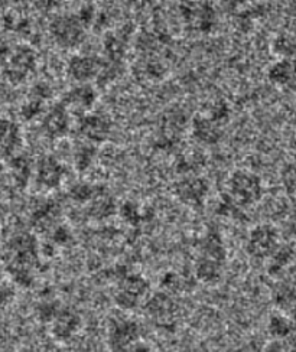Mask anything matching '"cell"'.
Wrapping results in <instances>:
<instances>
[{"label":"cell","instance_id":"obj_6","mask_svg":"<svg viewBox=\"0 0 296 352\" xmlns=\"http://www.w3.org/2000/svg\"><path fill=\"white\" fill-rule=\"evenodd\" d=\"M35 51L28 45H21L9 55V61L6 64V77L13 82H21L35 68Z\"/></svg>","mask_w":296,"mask_h":352},{"label":"cell","instance_id":"obj_12","mask_svg":"<svg viewBox=\"0 0 296 352\" xmlns=\"http://www.w3.org/2000/svg\"><path fill=\"white\" fill-rule=\"evenodd\" d=\"M64 168L52 156H45L39 160L36 168V178L45 188H56L63 181Z\"/></svg>","mask_w":296,"mask_h":352},{"label":"cell","instance_id":"obj_4","mask_svg":"<svg viewBox=\"0 0 296 352\" xmlns=\"http://www.w3.org/2000/svg\"><path fill=\"white\" fill-rule=\"evenodd\" d=\"M149 285L140 276L135 274H125L122 277V282L117 287L114 295V300L118 307L125 311L135 309L140 303V300L146 296Z\"/></svg>","mask_w":296,"mask_h":352},{"label":"cell","instance_id":"obj_1","mask_svg":"<svg viewBox=\"0 0 296 352\" xmlns=\"http://www.w3.org/2000/svg\"><path fill=\"white\" fill-rule=\"evenodd\" d=\"M230 199L239 205H250L260 199L263 188L257 175L249 170H237L229 179Z\"/></svg>","mask_w":296,"mask_h":352},{"label":"cell","instance_id":"obj_9","mask_svg":"<svg viewBox=\"0 0 296 352\" xmlns=\"http://www.w3.org/2000/svg\"><path fill=\"white\" fill-rule=\"evenodd\" d=\"M209 192V185L197 176H189L176 185V195L182 202L189 205H198Z\"/></svg>","mask_w":296,"mask_h":352},{"label":"cell","instance_id":"obj_20","mask_svg":"<svg viewBox=\"0 0 296 352\" xmlns=\"http://www.w3.org/2000/svg\"><path fill=\"white\" fill-rule=\"evenodd\" d=\"M202 256L210 257L214 260H218L223 263L226 258V248L218 239V236H214V234H210L207 236L202 241Z\"/></svg>","mask_w":296,"mask_h":352},{"label":"cell","instance_id":"obj_14","mask_svg":"<svg viewBox=\"0 0 296 352\" xmlns=\"http://www.w3.org/2000/svg\"><path fill=\"white\" fill-rule=\"evenodd\" d=\"M42 126L45 133L50 138H61L64 136L68 131V114H67V109L63 104H58L55 107H52L47 116L43 117L42 120Z\"/></svg>","mask_w":296,"mask_h":352},{"label":"cell","instance_id":"obj_23","mask_svg":"<svg viewBox=\"0 0 296 352\" xmlns=\"http://www.w3.org/2000/svg\"><path fill=\"white\" fill-rule=\"evenodd\" d=\"M12 170L18 184H26L29 173H31V165H29L28 159L23 156H14L12 159Z\"/></svg>","mask_w":296,"mask_h":352},{"label":"cell","instance_id":"obj_27","mask_svg":"<svg viewBox=\"0 0 296 352\" xmlns=\"http://www.w3.org/2000/svg\"><path fill=\"white\" fill-rule=\"evenodd\" d=\"M59 311H61V307H59L56 303H52V302L42 303L38 307V316L42 322H48V324H51Z\"/></svg>","mask_w":296,"mask_h":352},{"label":"cell","instance_id":"obj_2","mask_svg":"<svg viewBox=\"0 0 296 352\" xmlns=\"http://www.w3.org/2000/svg\"><path fill=\"white\" fill-rule=\"evenodd\" d=\"M52 38L63 48H74L80 45L85 36V26L80 22L77 14H61L52 19L50 25Z\"/></svg>","mask_w":296,"mask_h":352},{"label":"cell","instance_id":"obj_17","mask_svg":"<svg viewBox=\"0 0 296 352\" xmlns=\"http://www.w3.org/2000/svg\"><path fill=\"white\" fill-rule=\"evenodd\" d=\"M221 261L201 256L197 263H195V276L198 280L204 283H214L218 280L221 276V270H223V266H221Z\"/></svg>","mask_w":296,"mask_h":352},{"label":"cell","instance_id":"obj_24","mask_svg":"<svg viewBox=\"0 0 296 352\" xmlns=\"http://www.w3.org/2000/svg\"><path fill=\"white\" fill-rule=\"evenodd\" d=\"M273 50L276 54L285 56V60L286 58H290L295 52L293 39L286 35H279L273 42Z\"/></svg>","mask_w":296,"mask_h":352},{"label":"cell","instance_id":"obj_22","mask_svg":"<svg viewBox=\"0 0 296 352\" xmlns=\"http://www.w3.org/2000/svg\"><path fill=\"white\" fill-rule=\"evenodd\" d=\"M293 257V250L290 247L280 248V250H276L272 254V263H271V273L276 274L279 272H282L284 267H286L288 264L292 261Z\"/></svg>","mask_w":296,"mask_h":352},{"label":"cell","instance_id":"obj_7","mask_svg":"<svg viewBox=\"0 0 296 352\" xmlns=\"http://www.w3.org/2000/svg\"><path fill=\"white\" fill-rule=\"evenodd\" d=\"M80 316L70 309H61L51 322V333L56 341L67 342L78 332Z\"/></svg>","mask_w":296,"mask_h":352},{"label":"cell","instance_id":"obj_33","mask_svg":"<svg viewBox=\"0 0 296 352\" xmlns=\"http://www.w3.org/2000/svg\"><path fill=\"white\" fill-rule=\"evenodd\" d=\"M70 231L65 227H58L52 234V239L56 244H65L70 240Z\"/></svg>","mask_w":296,"mask_h":352},{"label":"cell","instance_id":"obj_15","mask_svg":"<svg viewBox=\"0 0 296 352\" xmlns=\"http://www.w3.org/2000/svg\"><path fill=\"white\" fill-rule=\"evenodd\" d=\"M96 101V91L92 85H78L74 87L64 96L63 106H71L74 109H90Z\"/></svg>","mask_w":296,"mask_h":352},{"label":"cell","instance_id":"obj_29","mask_svg":"<svg viewBox=\"0 0 296 352\" xmlns=\"http://www.w3.org/2000/svg\"><path fill=\"white\" fill-rule=\"evenodd\" d=\"M122 217L130 224H138L140 221V212L135 204L126 202L122 207Z\"/></svg>","mask_w":296,"mask_h":352},{"label":"cell","instance_id":"obj_5","mask_svg":"<svg viewBox=\"0 0 296 352\" xmlns=\"http://www.w3.org/2000/svg\"><path fill=\"white\" fill-rule=\"evenodd\" d=\"M277 243L279 234L276 228L269 224H260L250 231L247 250L251 256L264 258L277 250Z\"/></svg>","mask_w":296,"mask_h":352},{"label":"cell","instance_id":"obj_30","mask_svg":"<svg viewBox=\"0 0 296 352\" xmlns=\"http://www.w3.org/2000/svg\"><path fill=\"white\" fill-rule=\"evenodd\" d=\"M263 352H295V346L288 340H272Z\"/></svg>","mask_w":296,"mask_h":352},{"label":"cell","instance_id":"obj_3","mask_svg":"<svg viewBox=\"0 0 296 352\" xmlns=\"http://www.w3.org/2000/svg\"><path fill=\"white\" fill-rule=\"evenodd\" d=\"M140 328L135 320L118 319L110 325L107 345L112 352H129L139 342Z\"/></svg>","mask_w":296,"mask_h":352},{"label":"cell","instance_id":"obj_32","mask_svg":"<svg viewBox=\"0 0 296 352\" xmlns=\"http://www.w3.org/2000/svg\"><path fill=\"white\" fill-rule=\"evenodd\" d=\"M77 18L80 19V22H81L84 26H87L88 23H90V22L93 21V18H94V9H93V6H92V5L83 6V8L80 9L78 14H77Z\"/></svg>","mask_w":296,"mask_h":352},{"label":"cell","instance_id":"obj_25","mask_svg":"<svg viewBox=\"0 0 296 352\" xmlns=\"http://www.w3.org/2000/svg\"><path fill=\"white\" fill-rule=\"evenodd\" d=\"M70 194H71V198L76 199L77 202H87L93 199V197L97 194V190L88 184H80L74 186Z\"/></svg>","mask_w":296,"mask_h":352},{"label":"cell","instance_id":"obj_35","mask_svg":"<svg viewBox=\"0 0 296 352\" xmlns=\"http://www.w3.org/2000/svg\"><path fill=\"white\" fill-rule=\"evenodd\" d=\"M129 352H152L151 351V348L149 346H147V345H145V344H142L140 341L135 345V346H133Z\"/></svg>","mask_w":296,"mask_h":352},{"label":"cell","instance_id":"obj_16","mask_svg":"<svg viewBox=\"0 0 296 352\" xmlns=\"http://www.w3.org/2000/svg\"><path fill=\"white\" fill-rule=\"evenodd\" d=\"M192 129H194V136L207 144L215 143L221 136L220 124L213 122L210 117H195Z\"/></svg>","mask_w":296,"mask_h":352},{"label":"cell","instance_id":"obj_10","mask_svg":"<svg viewBox=\"0 0 296 352\" xmlns=\"http://www.w3.org/2000/svg\"><path fill=\"white\" fill-rule=\"evenodd\" d=\"M22 144L19 126L12 120H0V157H12Z\"/></svg>","mask_w":296,"mask_h":352},{"label":"cell","instance_id":"obj_11","mask_svg":"<svg viewBox=\"0 0 296 352\" xmlns=\"http://www.w3.org/2000/svg\"><path fill=\"white\" fill-rule=\"evenodd\" d=\"M81 133L92 142H103L110 135L112 123L106 116L90 114L85 116L80 124Z\"/></svg>","mask_w":296,"mask_h":352},{"label":"cell","instance_id":"obj_28","mask_svg":"<svg viewBox=\"0 0 296 352\" xmlns=\"http://www.w3.org/2000/svg\"><path fill=\"white\" fill-rule=\"evenodd\" d=\"M41 111H42V100H38V98L25 102L22 110H21L23 119H26V120L34 119V117L38 116Z\"/></svg>","mask_w":296,"mask_h":352},{"label":"cell","instance_id":"obj_26","mask_svg":"<svg viewBox=\"0 0 296 352\" xmlns=\"http://www.w3.org/2000/svg\"><path fill=\"white\" fill-rule=\"evenodd\" d=\"M93 157H94V148H92V146L88 144L81 146L76 153V166L80 170H84L85 168L90 166Z\"/></svg>","mask_w":296,"mask_h":352},{"label":"cell","instance_id":"obj_19","mask_svg":"<svg viewBox=\"0 0 296 352\" xmlns=\"http://www.w3.org/2000/svg\"><path fill=\"white\" fill-rule=\"evenodd\" d=\"M269 80L279 85H286L293 80V64L290 60H280L269 69Z\"/></svg>","mask_w":296,"mask_h":352},{"label":"cell","instance_id":"obj_34","mask_svg":"<svg viewBox=\"0 0 296 352\" xmlns=\"http://www.w3.org/2000/svg\"><path fill=\"white\" fill-rule=\"evenodd\" d=\"M9 45L5 42L0 39V61H5L9 58Z\"/></svg>","mask_w":296,"mask_h":352},{"label":"cell","instance_id":"obj_8","mask_svg":"<svg viewBox=\"0 0 296 352\" xmlns=\"http://www.w3.org/2000/svg\"><path fill=\"white\" fill-rule=\"evenodd\" d=\"M101 71V63L96 56L90 55H76L68 63L70 76L81 82H85L97 77Z\"/></svg>","mask_w":296,"mask_h":352},{"label":"cell","instance_id":"obj_31","mask_svg":"<svg viewBox=\"0 0 296 352\" xmlns=\"http://www.w3.org/2000/svg\"><path fill=\"white\" fill-rule=\"evenodd\" d=\"M293 299H295V292H293L292 286H284L282 289L277 292V295H276L277 305L282 306L284 309H285V307H288V305L289 306L293 305Z\"/></svg>","mask_w":296,"mask_h":352},{"label":"cell","instance_id":"obj_13","mask_svg":"<svg viewBox=\"0 0 296 352\" xmlns=\"http://www.w3.org/2000/svg\"><path fill=\"white\" fill-rule=\"evenodd\" d=\"M146 312L149 314L155 320H169L176 311V303L169 296V293L160 292L154 295L151 299H147L145 305Z\"/></svg>","mask_w":296,"mask_h":352},{"label":"cell","instance_id":"obj_18","mask_svg":"<svg viewBox=\"0 0 296 352\" xmlns=\"http://www.w3.org/2000/svg\"><path fill=\"white\" fill-rule=\"evenodd\" d=\"M268 331L273 340H288L293 331L292 320L282 314H275L269 318Z\"/></svg>","mask_w":296,"mask_h":352},{"label":"cell","instance_id":"obj_21","mask_svg":"<svg viewBox=\"0 0 296 352\" xmlns=\"http://www.w3.org/2000/svg\"><path fill=\"white\" fill-rule=\"evenodd\" d=\"M114 211V201L105 194H96L92 199L90 214L96 218H106Z\"/></svg>","mask_w":296,"mask_h":352}]
</instances>
